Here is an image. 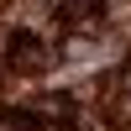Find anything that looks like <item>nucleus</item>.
Wrapping results in <instances>:
<instances>
[{
	"instance_id": "nucleus-1",
	"label": "nucleus",
	"mask_w": 131,
	"mask_h": 131,
	"mask_svg": "<svg viewBox=\"0 0 131 131\" xmlns=\"http://www.w3.org/2000/svg\"><path fill=\"white\" fill-rule=\"evenodd\" d=\"M16 63L21 73H47L52 63H58V47H42V42H31V37H21V47H16Z\"/></svg>"
},
{
	"instance_id": "nucleus-2",
	"label": "nucleus",
	"mask_w": 131,
	"mask_h": 131,
	"mask_svg": "<svg viewBox=\"0 0 131 131\" xmlns=\"http://www.w3.org/2000/svg\"><path fill=\"white\" fill-rule=\"evenodd\" d=\"M37 115H47V121H58V126H68V94H42V105H37Z\"/></svg>"
}]
</instances>
